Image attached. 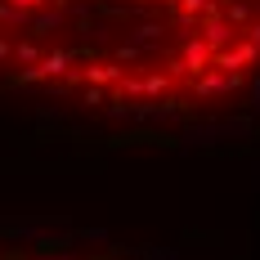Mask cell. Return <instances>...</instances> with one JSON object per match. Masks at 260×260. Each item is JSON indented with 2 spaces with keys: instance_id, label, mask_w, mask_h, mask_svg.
<instances>
[{
  "instance_id": "obj_1",
  "label": "cell",
  "mask_w": 260,
  "mask_h": 260,
  "mask_svg": "<svg viewBox=\"0 0 260 260\" xmlns=\"http://www.w3.org/2000/svg\"><path fill=\"white\" fill-rule=\"evenodd\" d=\"M260 77V0H0V81L104 112L211 108Z\"/></svg>"
},
{
  "instance_id": "obj_2",
  "label": "cell",
  "mask_w": 260,
  "mask_h": 260,
  "mask_svg": "<svg viewBox=\"0 0 260 260\" xmlns=\"http://www.w3.org/2000/svg\"><path fill=\"white\" fill-rule=\"evenodd\" d=\"M0 260H130L117 251H77V247H0Z\"/></svg>"
}]
</instances>
